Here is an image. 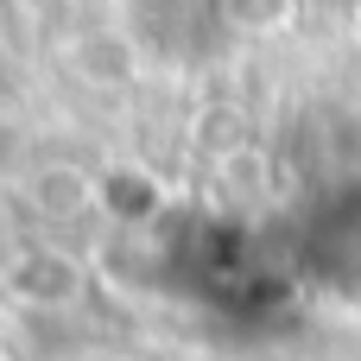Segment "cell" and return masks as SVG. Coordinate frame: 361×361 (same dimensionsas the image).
Segmentation results:
<instances>
[{"mask_svg": "<svg viewBox=\"0 0 361 361\" xmlns=\"http://www.w3.org/2000/svg\"><path fill=\"white\" fill-rule=\"evenodd\" d=\"M76 361H114V355H76Z\"/></svg>", "mask_w": 361, "mask_h": 361, "instance_id": "cell-1", "label": "cell"}]
</instances>
